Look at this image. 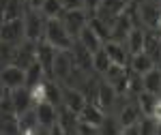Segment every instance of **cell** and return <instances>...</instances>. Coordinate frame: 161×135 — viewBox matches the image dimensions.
<instances>
[{
    "label": "cell",
    "instance_id": "6da1fadb",
    "mask_svg": "<svg viewBox=\"0 0 161 135\" xmlns=\"http://www.w3.org/2000/svg\"><path fill=\"white\" fill-rule=\"evenodd\" d=\"M43 41L52 45L56 51H69L73 47V37L67 32V28L60 19H47L45 24V35H43Z\"/></svg>",
    "mask_w": 161,
    "mask_h": 135
},
{
    "label": "cell",
    "instance_id": "7a4b0ae2",
    "mask_svg": "<svg viewBox=\"0 0 161 135\" xmlns=\"http://www.w3.org/2000/svg\"><path fill=\"white\" fill-rule=\"evenodd\" d=\"M24 35H26V41L30 43H41L43 41V35H45V15L41 11H35V9H26L24 13Z\"/></svg>",
    "mask_w": 161,
    "mask_h": 135
},
{
    "label": "cell",
    "instance_id": "3957f363",
    "mask_svg": "<svg viewBox=\"0 0 161 135\" xmlns=\"http://www.w3.org/2000/svg\"><path fill=\"white\" fill-rule=\"evenodd\" d=\"M137 17L146 30H157L161 26V7L155 0H137Z\"/></svg>",
    "mask_w": 161,
    "mask_h": 135
},
{
    "label": "cell",
    "instance_id": "277c9868",
    "mask_svg": "<svg viewBox=\"0 0 161 135\" xmlns=\"http://www.w3.org/2000/svg\"><path fill=\"white\" fill-rule=\"evenodd\" d=\"M0 41L17 47L26 41L24 35V19H13V22H2L0 24Z\"/></svg>",
    "mask_w": 161,
    "mask_h": 135
},
{
    "label": "cell",
    "instance_id": "5b68a950",
    "mask_svg": "<svg viewBox=\"0 0 161 135\" xmlns=\"http://www.w3.org/2000/svg\"><path fill=\"white\" fill-rule=\"evenodd\" d=\"M88 17H90V15H88L84 9H77V11H64L62 17H60V22L64 24L67 32H69L75 41V39L80 37V32L88 26Z\"/></svg>",
    "mask_w": 161,
    "mask_h": 135
},
{
    "label": "cell",
    "instance_id": "8992f818",
    "mask_svg": "<svg viewBox=\"0 0 161 135\" xmlns=\"http://www.w3.org/2000/svg\"><path fill=\"white\" fill-rule=\"evenodd\" d=\"M75 64L73 58L69 51H58L56 58H54V64H52V79H56L58 84H64L69 79V75L73 73Z\"/></svg>",
    "mask_w": 161,
    "mask_h": 135
},
{
    "label": "cell",
    "instance_id": "52a82bcc",
    "mask_svg": "<svg viewBox=\"0 0 161 135\" xmlns=\"http://www.w3.org/2000/svg\"><path fill=\"white\" fill-rule=\"evenodd\" d=\"M0 84L7 90H15V88L26 86V71L17 64H7L0 69Z\"/></svg>",
    "mask_w": 161,
    "mask_h": 135
},
{
    "label": "cell",
    "instance_id": "ba28073f",
    "mask_svg": "<svg viewBox=\"0 0 161 135\" xmlns=\"http://www.w3.org/2000/svg\"><path fill=\"white\" fill-rule=\"evenodd\" d=\"M116 99H118V94H116V90L101 77L99 79V86H97V97H95V103L101 107V111L103 114H114V107H116Z\"/></svg>",
    "mask_w": 161,
    "mask_h": 135
},
{
    "label": "cell",
    "instance_id": "9c48e42d",
    "mask_svg": "<svg viewBox=\"0 0 161 135\" xmlns=\"http://www.w3.org/2000/svg\"><path fill=\"white\" fill-rule=\"evenodd\" d=\"M86 103H88V101H86V97L82 94V90L71 88V86H64V84H62V107H64V110H69L71 114L80 116V111L84 110Z\"/></svg>",
    "mask_w": 161,
    "mask_h": 135
},
{
    "label": "cell",
    "instance_id": "30bf717a",
    "mask_svg": "<svg viewBox=\"0 0 161 135\" xmlns=\"http://www.w3.org/2000/svg\"><path fill=\"white\" fill-rule=\"evenodd\" d=\"M37 60V43H30V41H24L19 43L17 47L13 49V62L11 64H17L22 69H28L32 62Z\"/></svg>",
    "mask_w": 161,
    "mask_h": 135
},
{
    "label": "cell",
    "instance_id": "8fae6325",
    "mask_svg": "<svg viewBox=\"0 0 161 135\" xmlns=\"http://www.w3.org/2000/svg\"><path fill=\"white\" fill-rule=\"evenodd\" d=\"M133 28H136V24H133V19H131V13L125 9V11L116 17L114 26H112V39H110V41L125 43V41H127V37H129V32H131Z\"/></svg>",
    "mask_w": 161,
    "mask_h": 135
},
{
    "label": "cell",
    "instance_id": "7c38bea8",
    "mask_svg": "<svg viewBox=\"0 0 161 135\" xmlns=\"http://www.w3.org/2000/svg\"><path fill=\"white\" fill-rule=\"evenodd\" d=\"M9 99H11L13 103V111H15V116H22L26 111H30L35 107V103H32V97H30V90L28 88H15V90H9Z\"/></svg>",
    "mask_w": 161,
    "mask_h": 135
},
{
    "label": "cell",
    "instance_id": "4fadbf2b",
    "mask_svg": "<svg viewBox=\"0 0 161 135\" xmlns=\"http://www.w3.org/2000/svg\"><path fill=\"white\" fill-rule=\"evenodd\" d=\"M69 54H71V58H73V64L75 69H80V71H84V73H95L92 71V54L88 51L84 45H80L77 41L73 43V47L69 49Z\"/></svg>",
    "mask_w": 161,
    "mask_h": 135
},
{
    "label": "cell",
    "instance_id": "5bb4252c",
    "mask_svg": "<svg viewBox=\"0 0 161 135\" xmlns=\"http://www.w3.org/2000/svg\"><path fill=\"white\" fill-rule=\"evenodd\" d=\"M35 114H37L39 127H43V129H52L54 124H58V107L50 105L47 101L35 105Z\"/></svg>",
    "mask_w": 161,
    "mask_h": 135
},
{
    "label": "cell",
    "instance_id": "9a60e30c",
    "mask_svg": "<svg viewBox=\"0 0 161 135\" xmlns=\"http://www.w3.org/2000/svg\"><path fill=\"white\" fill-rule=\"evenodd\" d=\"M56 54H58V51L52 47V45H47L45 41L37 43V62L43 67V71H45V75H47V79H52V64H54Z\"/></svg>",
    "mask_w": 161,
    "mask_h": 135
},
{
    "label": "cell",
    "instance_id": "2e32d148",
    "mask_svg": "<svg viewBox=\"0 0 161 135\" xmlns=\"http://www.w3.org/2000/svg\"><path fill=\"white\" fill-rule=\"evenodd\" d=\"M103 49H105V54L110 56L112 64H120V67H127L129 64V51H127V47H125V43H116V41H108L105 45H103Z\"/></svg>",
    "mask_w": 161,
    "mask_h": 135
},
{
    "label": "cell",
    "instance_id": "e0dca14e",
    "mask_svg": "<svg viewBox=\"0 0 161 135\" xmlns=\"http://www.w3.org/2000/svg\"><path fill=\"white\" fill-rule=\"evenodd\" d=\"M108 114H103L101 111V107L97 105V103H90L88 101L86 105H84V110L80 111V116H77V120L84 124H92V127H99L101 122H103V118H105Z\"/></svg>",
    "mask_w": 161,
    "mask_h": 135
},
{
    "label": "cell",
    "instance_id": "ac0fdd59",
    "mask_svg": "<svg viewBox=\"0 0 161 135\" xmlns=\"http://www.w3.org/2000/svg\"><path fill=\"white\" fill-rule=\"evenodd\" d=\"M144 39H146V28H133L129 32V37L125 41V47L129 51V56H136V54H142L144 51Z\"/></svg>",
    "mask_w": 161,
    "mask_h": 135
},
{
    "label": "cell",
    "instance_id": "d6986e66",
    "mask_svg": "<svg viewBox=\"0 0 161 135\" xmlns=\"http://www.w3.org/2000/svg\"><path fill=\"white\" fill-rule=\"evenodd\" d=\"M157 64L150 60V56L148 54H136V56H131L129 58V64H127V69L129 71H133V73H140V75H144V73H148L150 69H155Z\"/></svg>",
    "mask_w": 161,
    "mask_h": 135
},
{
    "label": "cell",
    "instance_id": "ffe728a7",
    "mask_svg": "<svg viewBox=\"0 0 161 135\" xmlns=\"http://www.w3.org/2000/svg\"><path fill=\"white\" fill-rule=\"evenodd\" d=\"M80 45H84V47L90 51V54H95V51H99L101 47H103V41H101L97 35H95V30L90 28V26H86L82 32H80V37L75 39Z\"/></svg>",
    "mask_w": 161,
    "mask_h": 135
},
{
    "label": "cell",
    "instance_id": "44dd1931",
    "mask_svg": "<svg viewBox=\"0 0 161 135\" xmlns=\"http://www.w3.org/2000/svg\"><path fill=\"white\" fill-rule=\"evenodd\" d=\"M142 82H144V92H150V94H161V69L155 67L150 69L148 73L142 75Z\"/></svg>",
    "mask_w": 161,
    "mask_h": 135
},
{
    "label": "cell",
    "instance_id": "7402d4cb",
    "mask_svg": "<svg viewBox=\"0 0 161 135\" xmlns=\"http://www.w3.org/2000/svg\"><path fill=\"white\" fill-rule=\"evenodd\" d=\"M88 26H90V28L95 30V35L103 41V45H105V43L112 39V26L105 24L103 19H99L97 15H90V17H88Z\"/></svg>",
    "mask_w": 161,
    "mask_h": 135
},
{
    "label": "cell",
    "instance_id": "603a6c76",
    "mask_svg": "<svg viewBox=\"0 0 161 135\" xmlns=\"http://www.w3.org/2000/svg\"><path fill=\"white\" fill-rule=\"evenodd\" d=\"M45 79H47V75H45L43 67H41L37 60H35L30 67H28V69H26V88H35L37 84L45 82Z\"/></svg>",
    "mask_w": 161,
    "mask_h": 135
},
{
    "label": "cell",
    "instance_id": "cb8c5ba5",
    "mask_svg": "<svg viewBox=\"0 0 161 135\" xmlns=\"http://www.w3.org/2000/svg\"><path fill=\"white\" fill-rule=\"evenodd\" d=\"M0 135H19V120L15 114L0 111Z\"/></svg>",
    "mask_w": 161,
    "mask_h": 135
},
{
    "label": "cell",
    "instance_id": "d4e9b609",
    "mask_svg": "<svg viewBox=\"0 0 161 135\" xmlns=\"http://www.w3.org/2000/svg\"><path fill=\"white\" fill-rule=\"evenodd\" d=\"M110 67H112V60H110V56L105 54V49H103V47H101L99 51L92 54V71H95L97 75H103Z\"/></svg>",
    "mask_w": 161,
    "mask_h": 135
},
{
    "label": "cell",
    "instance_id": "484cf974",
    "mask_svg": "<svg viewBox=\"0 0 161 135\" xmlns=\"http://www.w3.org/2000/svg\"><path fill=\"white\" fill-rule=\"evenodd\" d=\"M41 13L45 15V19H60L64 9H62L60 0H45L41 7Z\"/></svg>",
    "mask_w": 161,
    "mask_h": 135
},
{
    "label": "cell",
    "instance_id": "4316f807",
    "mask_svg": "<svg viewBox=\"0 0 161 135\" xmlns=\"http://www.w3.org/2000/svg\"><path fill=\"white\" fill-rule=\"evenodd\" d=\"M136 103L140 111H142V116H150L153 114V107H155V103H157V94H150V92H140L136 97Z\"/></svg>",
    "mask_w": 161,
    "mask_h": 135
},
{
    "label": "cell",
    "instance_id": "83f0119b",
    "mask_svg": "<svg viewBox=\"0 0 161 135\" xmlns=\"http://www.w3.org/2000/svg\"><path fill=\"white\" fill-rule=\"evenodd\" d=\"M26 13V4L22 0H11L7 11H4V19L2 22H13V19H22Z\"/></svg>",
    "mask_w": 161,
    "mask_h": 135
},
{
    "label": "cell",
    "instance_id": "f1b7e54d",
    "mask_svg": "<svg viewBox=\"0 0 161 135\" xmlns=\"http://www.w3.org/2000/svg\"><path fill=\"white\" fill-rule=\"evenodd\" d=\"M118 133H120V124L116 120V116L108 114L103 118V122L99 124V135H118Z\"/></svg>",
    "mask_w": 161,
    "mask_h": 135
},
{
    "label": "cell",
    "instance_id": "f546056e",
    "mask_svg": "<svg viewBox=\"0 0 161 135\" xmlns=\"http://www.w3.org/2000/svg\"><path fill=\"white\" fill-rule=\"evenodd\" d=\"M13 49H15L13 45H9V43H2V41H0V69L13 62Z\"/></svg>",
    "mask_w": 161,
    "mask_h": 135
},
{
    "label": "cell",
    "instance_id": "4dcf8cb0",
    "mask_svg": "<svg viewBox=\"0 0 161 135\" xmlns=\"http://www.w3.org/2000/svg\"><path fill=\"white\" fill-rule=\"evenodd\" d=\"M155 127H157V122H155L150 116H142V120L137 122L140 135H155Z\"/></svg>",
    "mask_w": 161,
    "mask_h": 135
},
{
    "label": "cell",
    "instance_id": "1f68e13d",
    "mask_svg": "<svg viewBox=\"0 0 161 135\" xmlns=\"http://www.w3.org/2000/svg\"><path fill=\"white\" fill-rule=\"evenodd\" d=\"M62 9L64 11H77V9H84V2L82 0H60Z\"/></svg>",
    "mask_w": 161,
    "mask_h": 135
},
{
    "label": "cell",
    "instance_id": "d6a6232c",
    "mask_svg": "<svg viewBox=\"0 0 161 135\" xmlns=\"http://www.w3.org/2000/svg\"><path fill=\"white\" fill-rule=\"evenodd\" d=\"M82 2H84V11H86L88 15H95L101 7V0H82Z\"/></svg>",
    "mask_w": 161,
    "mask_h": 135
},
{
    "label": "cell",
    "instance_id": "836d02e7",
    "mask_svg": "<svg viewBox=\"0 0 161 135\" xmlns=\"http://www.w3.org/2000/svg\"><path fill=\"white\" fill-rule=\"evenodd\" d=\"M150 118H153L155 122H161V97H157V103H155V107H153Z\"/></svg>",
    "mask_w": 161,
    "mask_h": 135
},
{
    "label": "cell",
    "instance_id": "e575fe53",
    "mask_svg": "<svg viewBox=\"0 0 161 135\" xmlns=\"http://www.w3.org/2000/svg\"><path fill=\"white\" fill-rule=\"evenodd\" d=\"M24 2H26V9L41 11V7H43V2H45V0H24Z\"/></svg>",
    "mask_w": 161,
    "mask_h": 135
},
{
    "label": "cell",
    "instance_id": "d590c367",
    "mask_svg": "<svg viewBox=\"0 0 161 135\" xmlns=\"http://www.w3.org/2000/svg\"><path fill=\"white\" fill-rule=\"evenodd\" d=\"M118 135H140V129H137V124H133V127H125V129H120Z\"/></svg>",
    "mask_w": 161,
    "mask_h": 135
},
{
    "label": "cell",
    "instance_id": "8d00e7d4",
    "mask_svg": "<svg viewBox=\"0 0 161 135\" xmlns=\"http://www.w3.org/2000/svg\"><path fill=\"white\" fill-rule=\"evenodd\" d=\"M9 2H11V0H0V24H2V19H4V11H7V7H9Z\"/></svg>",
    "mask_w": 161,
    "mask_h": 135
},
{
    "label": "cell",
    "instance_id": "74e56055",
    "mask_svg": "<svg viewBox=\"0 0 161 135\" xmlns=\"http://www.w3.org/2000/svg\"><path fill=\"white\" fill-rule=\"evenodd\" d=\"M50 135H64V131H62L58 124H54V127L50 129Z\"/></svg>",
    "mask_w": 161,
    "mask_h": 135
},
{
    "label": "cell",
    "instance_id": "f35d334b",
    "mask_svg": "<svg viewBox=\"0 0 161 135\" xmlns=\"http://www.w3.org/2000/svg\"><path fill=\"white\" fill-rule=\"evenodd\" d=\"M35 135H50V129H43V127H39L37 131H35Z\"/></svg>",
    "mask_w": 161,
    "mask_h": 135
},
{
    "label": "cell",
    "instance_id": "ab89813d",
    "mask_svg": "<svg viewBox=\"0 0 161 135\" xmlns=\"http://www.w3.org/2000/svg\"><path fill=\"white\" fill-rule=\"evenodd\" d=\"M7 94H9V90H7V88H4L2 84H0V101H2V99L7 97Z\"/></svg>",
    "mask_w": 161,
    "mask_h": 135
},
{
    "label": "cell",
    "instance_id": "60d3db41",
    "mask_svg": "<svg viewBox=\"0 0 161 135\" xmlns=\"http://www.w3.org/2000/svg\"><path fill=\"white\" fill-rule=\"evenodd\" d=\"M155 135H161V122H157V127H155Z\"/></svg>",
    "mask_w": 161,
    "mask_h": 135
},
{
    "label": "cell",
    "instance_id": "b9f144b4",
    "mask_svg": "<svg viewBox=\"0 0 161 135\" xmlns=\"http://www.w3.org/2000/svg\"><path fill=\"white\" fill-rule=\"evenodd\" d=\"M120 2H125V4L129 7V4H131V2H136V0H120Z\"/></svg>",
    "mask_w": 161,
    "mask_h": 135
},
{
    "label": "cell",
    "instance_id": "7bdbcfd3",
    "mask_svg": "<svg viewBox=\"0 0 161 135\" xmlns=\"http://www.w3.org/2000/svg\"><path fill=\"white\" fill-rule=\"evenodd\" d=\"M155 2H157V4H159V7H161V0H155Z\"/></svg>",
    "mask_w": 161,
    "mask_h": 135
},
{
    "label": "cell",
    "instance_id": "ee69618b",
    "mask_svg": "<svg viewBox=\"0 0 161 135\" xmlns=\"http://www.w3.org/2000/svg\"><path fill=\"white\" fill-rule=\"evenodd\" d=\"M22 2H24V0H22ZM24 4H26V2H24Z\"/></svg>",
    "mask_w": 161,
    "mask_h": 135
},
{
    "label": "cell",
    "instance_id": "f6af8a7d",
    "mask_svg": "<svg viewBox=\"0 0 161 135\" xmlns=\"http://www.w3.org/2000/svg\"><path fill=\"white\" fill-rule=\"evenodd\" d=\"M159 69H161V64H159Z\"/></svg>",
    "mask_w": 161,
    "mask_h": 135
}]
</instances>
